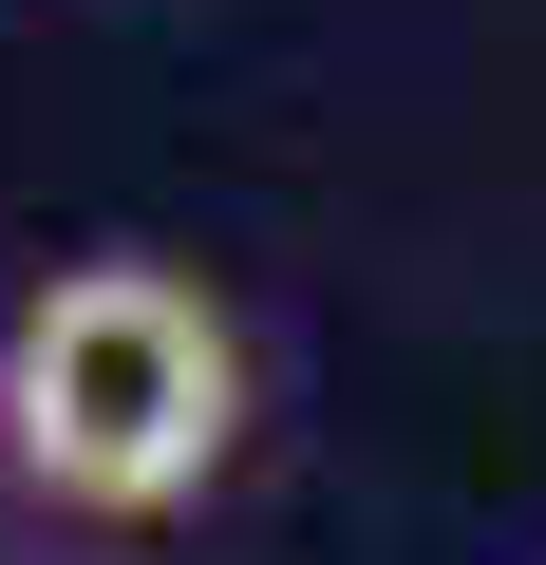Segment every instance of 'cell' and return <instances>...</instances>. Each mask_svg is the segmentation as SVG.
<instances>
[{
	"label": "cell",
	"mask_w": 546,
	"mask_h": 565,
	"mask_svg": "<svg viewBox=\"0 0 546 565\" xmlns=\"http://www.w3.org/2000/svg\"><path fill=\"white\" fill-rule=\"evenodd\" d=\"M264 452V340L170 245H57L0 302V527L57 565H151L226 527Z\"/></svg>",
	"instance_id": "obj_1"
}]
</instances>
